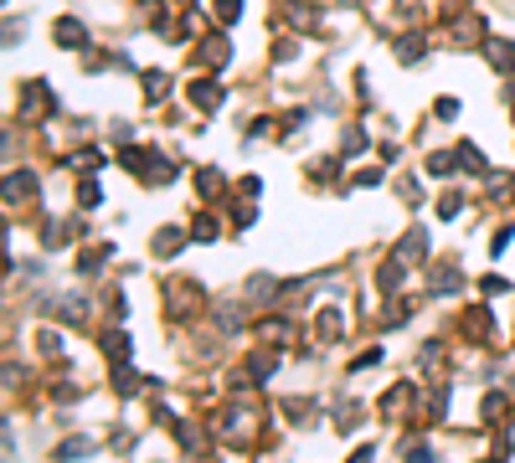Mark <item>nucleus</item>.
I'll return each instance as SVG.
<instances>
[{"label": "nucleus", "mask_w": 515, "mask_h": 463, "mask_svg": "<svg viewBox=\"0 0 515 463\" xmlns=\"http://www.w3.org/2000/svg\"><path fill=\"white\" fill-rule=\"evenodd\" d=\"M489 62H495V68H515V47H510V41H489Z\"/></svg>", "instance_id": "obj_1"}, {"label": "nucleus", "mask_w": 515, "mask_h": 463, "mask_svg": "<svg viewBox=\"0 0 515 463\" xmlns=\"http://www.w3.org/2000/svg\"><path fill=\"white\" fill-rule=\"evenodd\" d=\"M57 41H68V47H78V41H83V26H78V21H57Z\"/></svg>", "instance_id": "obj_2"}, {"label": "nucleus", "mask_w": 515, "mask_h": 463, "mask_svg": "<svg viewBox=\"0 0 515 463\" xmlns=\"http://www.w3.org/2000/svg\"><path fill=\"white\" fill-rule=\"evenodd\" d=\"M93 443H88V437H73V443H62V458H83V453H88Z\"/></svg>", "instance_id": "obj_3"}, {"label": "nucleus", "mask_w": 515, "mask_h": 463, "mask_svg": "<svg viewBox=\"0 0 515 463\" xmlns=\"http://www.w3.org/2000/svg\"><path fill=\"white\" fill-rule=\"evenodd\" d=\"M407 463H433V448H428V443H413V448H407Z\"/></svg>", "instance_id": "obj_4"}, {"label": "nucleus", "mask_w": 515, "mask_h": 463, "mask_svg": "<svg viewBox=\"0 0 515 463\" xmlns=\"http://www.w3.org/2000/svg\"><path fill=\"white\" fill-rule=\"evenodd\" d=\"M238 11H243V0H217V16L222 21H238Z\"/></svg>", "instance_id": "obj_5"}, {"label": "nucleus", "mask_w": 515, "mask_h": 463, "mask_svg": "<svg viewBox=\"0 0 515 463\" xmlns=\"http://www.w3.org/2000/svg\"><path fill=\"white\" fill-rule=\"evenodd\" d=\"M196 103H201V108H217V87L201 83V87H196Z\"/></svg>", "instance_id": "obj_6"}, {"label": "nucleus", "mask_w": 515, "mask_h": 463, "mask_svg": "<svg viewBox=\"0 0 515 463\" xmlns=\"http://www.w3.org/2000/svg\"><path fill=\"white\" fill-rule=\"evenodd\" d=\"M109 356H114V361L129 356V340H124V335H109Z\"/></svg>", "instance_id": "obj_7"}, {"label": "nucleus", "mask_w": 515, "mask_h": 463, "mask_svg": "<svg viewBox=\"0 0 515 463\" xmlns=\"http://www.w3.org/2000/svg\"><path fill=\"white\" fill-rule=\"evenodd\" d=\"M371 458H376V448H356V458H351V463H371Z\"/></svg>", "instance_id": "obj_8"}, {"label": "nucleus", "mask_w": 515, "mask_h": 463, "mask_svg": "<svg viewBox=\"0 0 515 463\" xmlns=\"http://www.w3.org/2000/svg\"><path fill=\"white\" fill-rule=\"evenodd\" d=\"M510 448H515V422H510Z\"/></svg>", "instance_id": "obj_9"}]
</instances>
